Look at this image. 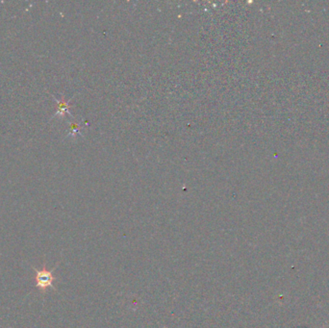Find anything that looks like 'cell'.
<instances>
[{"mask_svg":"<svg viewBox=\"0 0 329 328\" xmlns=\"http://www.w3.org/2000/svg\"><path fill=\"white\" fill-rule=\"evenodd\" d=\"M32 268L35 270V286H36V288H38L42 293L46 292L47 289L55 290V287H54L53 283H54L56 277L53 276V271L55 270V268H57V266L51 269H47L45 265H43V268H41V269H38L34 267H32Z\"/></svg>","mask_w":329,"mask_h":328,"instance_id":"1","label":"cell"},{"mask_svg":"<svg viewBox=\"0 0 329 328\" xmlns=\"http://www.w3.org/2000/svg\"><path fill=\"white\" fill-rule=\"evenodd\" d=\"M53 98L56 100V102L58 103V109L56 114L52 117L51 119L55 118V117H65L66 114H69L70 117H72V115L69 112V100L67 101L65 100V97L62 96L61 99H57L55 96H53Z\"/></svg>","mask_w":329,"mask_h":328,"instance_id":"2","label":"cell"},{"mask_svg":"<svg viewBox=\"0 0 329 328\" xmlns=\"http://www.w3.org/2000/svg\"><path fill=\"white\" fill-rule=\"evenodd\" d=\"M83 128V126L79 125L77 123H70V127H69V136H72L75 137L77 134H80V130Z\"/></svg>","mask_w":329,"mask_h":328,"instance_id":"3","label":"cell"}]
</instances>
